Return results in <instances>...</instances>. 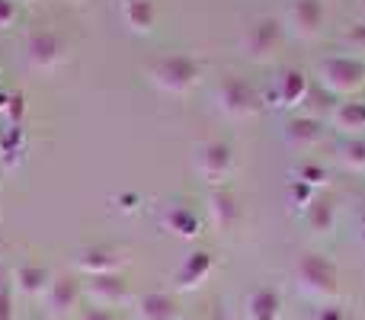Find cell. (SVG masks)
I'll list each match as a JSON object with an SVG mask.
<instances>
[{"instance_id": "cell-17", "label": "cell", "mask_w": 365, "mask_h": 320, "mask_svg": "<svg viewBox=\"0 0 365 320\" xmlns=\"http://www.w3.org/2000/svg\"><path fill=\"white\" fill-rule=\"evenodd\" d=\"M208 212H212V221L218 227H231L237 208H234V199L227 192H212V199H208Z\"/></svg>"}, {"instance_id": "cell-11", "label": "cell", "mask_w": 365, "mask_h": 320, "mask_svg": "<svg viewBox=\"0 0 365 320\" xmlns=\"http://www.w3.org/2000/svg\"><path fill=\"white\" fill-rule=\"evenodd\" d=\"M13 285H16V291H23V295L36 298V295H45L51 285V276L45 266H36V263H23L13 269Z\"/></svg>"}, {"instance_id": "cell-2", "label": "cell", "mask_w": 365, "mask_h": 320, "mask_svg": "<svg viewBox=\"0 0 365 320\" xmlns=\"http://www.w3.org/2000/svg\"><path fill=\"white\" fill-rule=\"evenodd\" d=\"M26 61H29L32 71H42V74H51L64 64V42L58 32H32L29 42H26Z\"/></svg>"}, {"instance_id": "cell-10", "label": "cell", "mask_w": 365, "mask_h": 320, "mask_svg": "<svg viewBox=\"0 0 365 320\" xmlns=\"http://www.w3.org/2000/svg\"><path fill=\"white\" fill-rule=\"evenodd\" d=\"M289 19H292V26H295L298 36L314 38L317 32H321V23H324V6H321V0H292Z\"/></svg>"}, {"instance_id": "cell-12", "label": "cell", "mask_w": 365, "mask_h": 320, "mask_svg": "<svg viewBox=\"0 0 365 320\" xmlns=\"http://www.w3.org/2000/svg\"><path fill=\"white\" fill-rule=\"evenodd\" d=\"M276 42H279V23L276 19H259V23L250 26V32H247V55L263 61V58L276 48Z\"/></svg>"}, {"instance_id": "cell-16", "label": "cell", "mask_w": 365, "mask_h": 320, "mask_svg": "<svg viewBox=\"0 0 365 320\" xmlns=\"http://www.w3.org/2000/svg\"><path fill=\"white\" fill-rule=\"evenodd\" d=\"M247 308H250V320H279V295L269 289H257Z\"/></svg>"}, {"instance_id": "cell-3", "label": "cell", "mask_w": 365, "mask_h": 320, "mask_svg": "<svg viewBox=\"0 0 365 320\" xmlns=\"http://www.w3.org/2000/svg\"><path fill=\"white\" fill-rule=\"evenodd\" d=\"M298 285L314 298H327L336 291V269L324 257L308 253V257L298 259Z\"/></svg>"}, {"instance_id": "cell-13", "label": "cell", "mask_w": 365, "mask_h": 320, "mask_svg": "<svg viewBox=\"0 0 365 320\" xmlns=\"http://www.w3.org/2000/svg\"><path fill=\"white\" fill-rule=\"evenodd\" d=\"M135 317L138 320H177V304L164 291H148L135 304Z\"/></svg>"}, {"instance_id": "cell-14", "label": "cell", "mask_w": 365, "mask_h": 320, "mask_svg": "<svg viewBox=\"0 0 365 320\" xmlns=\"http://www.w3.org/2000/svg\"><path fill=\"white\" fill-rule=\"evenodd\" d=\"M208 272H212V257L208 253H189V259L180 266V272H177V282H180V289H199L202 282L208 279Z\"/></svg>"}, {"instance_id": "cell-4", "label": "cell", "mask_w": 365, "mask_h": 320, "mask_svg": "<svg viewBox=\"0 0 365 320\" xmlns=\"http://www.w3.org/2000/svg\"><path fill=\"white\" fill-rule=\"evenodd\" d=\"M74 266H77V272H83L87 279L119 276V269L125 266V257H122V250H115V247L90 244V247H83V250L74 253Z\"/></svg>"}, {"instance_id": "cell-8", "label": "cell", "mask_w": 365, "mask_h": 320, "mask_svg": "<svg viewBox=\"0 0 365 320\" xmlns=\"http://www.w3.org/2000/svg\"><path fill=\"white\" fill-rule=\"evenodd\" d=\"M87 298L93 301V308H122L128 301V285L122 282V276H96L87 282Z\"/></svg>"}, {"instance_id": "cell-21", "label": "cell", "mask_w": 365, "mask_h": 320, "mask_svg": "<svg viewBox=\"0 0 365 320\" xmlns=\"http://www.w3.org/2000/svg\"><path fill=\"white\" fill-rule=\"evenodd\" d=\"M16 19V0H0V29H10Z\"/></svg>"}, {"instance_id": "cell-7", "label": "cell", "mask_w": 365, "mask_h": 320, "mask_svg": "<svg viewBox=\"0 0 365 320\" xmlns=\"http://www.w3.org/2000/svg\"><path fill=\"white\" fill-rule=\"evenodd\" d=\"M83 289L74 276H61V279H51L48 291H45V308H48L51 317H68L71 311L77 308L81 301Z\"/></svg>"}, {"instance_id": "cell-5", "label": "cell", "mask_w": 365, "mask_h": 320, "mask_svg": "<svg viewBox=\"0 0 365 320\" xmlns=\"http://www.w3.org/2000/svg\"><path fill=\"white\" fill-rule=\"evenodd\" d=\"M365 77V68L359 61H353V58H330V61L321 64V81L327 90H334V93H349V90H356L362 83Z\"/></svg>"}, {"instance_id": "cell-15", "label": "cell", "mask_w": 365, "mask_h": 320, "mask_svg": "<svg viewBox=\"0 0 365 320\" xmlns=\"http://www.w3.org/2000/svg\"><path fill=\"white\" fill-rule=\"evenodd\" d=\"M122 16L135 32H151L158 10H154L151 0H122Z\"/></svg>"}, {"instance_id": "cell-1", "label": "cell", "mask_w": 365, "mask_h": 320, "mask_svg": "<svg viewBox=\"0 0 365 320\" xmlns=\"http://www.w3.org/2000/svg\"><path fill=\"white\" fill-rule=\"evenodd\" d=\"M151 81L167 93H186L199 81V64L186 55H167L151 68Z\"/></svg>"}, {"instance_id": "cell-9", "label": "cell", "mask_w": 365, "mask_h": 320, "mask_svg": "<svg viewBox=\"0 0 365 320\" xmlns=\"http://www.w3.org/2000/svg\"><path fill=\"white\" fill-rule=\"evenodd\" d=\"M195 167H199V173L205 176V180L218 182L221 176L231 170V148L221 145V141H208V145H202L199 154H195Z\"/></svg>"}, {"instance_id": "cell-19", "label": "cell", "mask_w": 365, "mask_h": 320, "mask_svg": "<svg viewBox=\"0 0 365 320\" xmlns=\"http://www.w3.org/2000/svg\"><path fill=\"white\" fill-rule=\"evenodd\" d=\"M304 93V77L295 74V71H289V74H282V93H279V100L289 106V103H295L298 96Z\"/></svg>"}, {"instance_id": "cell-18", "label": "cell", "mask_w": 365, "mask_h": 320, "mask_svg": "<svg viewBox=\"0 0 365 320\" xmlns=\"http://www.w3.org/2000/svg\"><path fill=\"white\" fill-rule=\"evenodd\" d=\"M167 227L180 237H195L199 234V218L189 208H173V212H167Z\"/></svg>"}, {"instance_id": "cell-22", "label": "cell", "mask_w": 365, "mask_h": 320, "mask_svg": "<svg viewBox=\"0 0 365 320\" xmlns=\"http://www.w3.org/2000/svg\"><path fill=\"white\" fill-rule=\"evenodd\" d=\"M81 320H115L113 311H103V308H87L81 314Z\"/></svg>"}, {"instance_id": "cell-6", "label": "cell", "mask_w": 365, "mask_h": 320, "mask_svg": "<svg viewBox=\"0 0 365 320\" xmlns=\"http://www.w3.org/2000/svg\"><path fill=\"white\" fill-rule=\"evenodd\" d=\"M218 106L221 113L234 115V119H244V115H250L257 109V93L240 77H227L218 87Z\"/></svg>"}, {"instance_id": "cell-20", "label": "cell", "mask_w": 365, "mask_h": 320, "mask_svg": "<svg viewBox=\"0 0 365 320\" xmlns=\"http://www.w3.org/2000/svg\"><path fill=\"white\" fill-rule=\"evenodd\" d=\"M0 320H13V295H10V282H0Z\"/></svg>"}]
</instances>
